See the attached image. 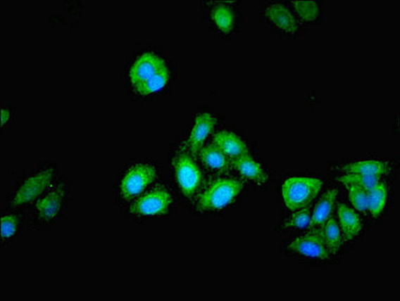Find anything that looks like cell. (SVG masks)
Segmentation results:
<instances>
[{"instance_id":"1","label":"cell","mask_w":400,"mask_h":301,"mask_svg":"<svg viewBox=\"0 0 400 301\" xmlns=\"http://www.w3.org/2000/svg\"><path fill=\"white\" fill-rule=\"evenodd\" d=\"M323 187L319 179L294 177L285 181L282 191L285 205L289 210L296 211L309 206Z\"/></svg>"},{"instance_id":"2","label":"cell","mask_w":400,"mask_h":301,"mask_svg":"<svg viewBox=\"0 0 400 301\" xmlns=\"http://www.w3.org/2000/svg\"><path fill=\"white\" fill-rule=\"evenodd\" d=\"M244 184L232 179H218L199 195L197 207L200 210H218L232 203L242 192Z\"/></svg>"},{"instance_id":"3","label":"cell","mask_w":400,"mask_h":301,"mask_svg":"<svg viewBox=\"0 0 400 301\" xmlns=\"http://www.w3.org/2000/svg\"><path fill=\"white\" fill-rule=\"evenodd\" d=\"M156 169L151 165L134 164L125 174L121 184V196L125 200L133 198L144 191L156 178Z\"/></svg>"},{"instance_id":"4","label":"cell","mask_w":400,"mask_h":301,"mask_svg":"<svg viewBox=\"0 0 400 301\" xmlns=\"http://www.w3.org/2000/svg\"><path fill=\"white\" fill-rule=\"evenodd\" d=\"M54 174L55 172L53 169H46L27 178L11 199V207L15 208V207L25 205L41 197L51 185Z\"/></svg>"},{"instance_id":"5","label":"cell","mask_w":400,"mask_h":301,"mask_svg":"<svg viewBox=\"0 0 400 301\" xmlns=\"http://www.w3.org/2000/svg\"><path fill=\"white\" fill-rule=\"evenodd\" d=\"M173 167L178 185L183 195L188 198L194 197L199 189L202 181L201 171L199 170L197 164L192 157L187 154H181L174 158Z\"/></svg>"},{"instance_id":"6","label":"cell","mask_w":400,"mask_h":301,"mask_svg":"<svg viewBox=\"0 0 400 301\" xmlns=\"http://www.w3.org/2000/svg\"><path fill=\"white\" fill-rule=\"evenodd\" d=\"M173 204L170 192L163 187H157L136 200L130 207L134 215L151 216L165 213Z\"/></svg>"},{"instance_id":"7","label":"cell","mask_w":400,"mask_h":301,"mask_svg":"<svg viewBox=\"0 0 400 301\" xmlns=\"http://www.w3.org/2000/svg\"><path fill=\"white\" fill-rule=\"evenodd\" d=\"M168 69L166 63L156 53H145L139 56L132 65L130 79L134 89L150 81L160 72Z\"/></svg>"},{"instance_id":"8","label":"cell","mask_w":400,"mask_h":301,"mask_svg":"<svg viewBox=\"0 0 400 301\" xmlns=\"http://www.w3.org/2000/svg\"><path fill=\"white\" fill-rule=\"evenodd\" d=\"M289 249L301 255L320 260H328L331 254L317 230L294 240L289 245Z\"/></svg>"},{"instance_id":"9","label":"cell","mask_w":400,"mask_h":301,"mask_svg":"<svg viewBox=\"0 0 400 301\" xmlns=\"http://www.w3.org/2000/svg\"><path fill=\"white\" fill-rule=\"evenodd\" d=\"M63 199L65 186L58 184L51 187L35 204V211L39 219L49 221L56 218L62 209Z\"/></svg>"},{"instance_id":"10","label":"cell","mask_w":400,"mask_h":301,"mask_svg":"<svg viewBox=\"0 0 400 301\" xmlns=\"http://www.w3.org/2000/svg\"><path fill=\"white\" fill-rule=\"evenodd\" d=\"M216 124V119L211 114L199 115L195 119V124L187 142H185V148L192 155H196L201 150L202 146L206 142L207 137L211 135L213 131L214 126Z\"/></svg>"},{"instance_id":"11","label":"cell","mask_w":400,"mask_h":301,"mask_svg":"<svg viewBox=\"0 0 400 301\" xmlns=\"http://www.w3.org/2000/svg\"><path fill=\"white\" fill-rule=\"evenodd\" d=\"M265 16L270 23L287 34H296L298 32V23L295 14L288 6L282 4H273L265 9Z\"/></svg>"},{"instance_id":"12","label":"cell","mask_w":400,"mask_h":301,"mask_svg":"<svg viewBox=\"0 0 400 301\" xmlns=\"http://www.w3.org/2000/svg\"><path fill=\"white\" fill-rule=\"evenodd\" d=\"M214 145L227 156L237 158L249 154L244 141L232 132H218L214 136Z\"/></svg>"},{"instance_id":"13","label":"cell","mask_w":400,"mask_h":301,"mask_svg":"<svg viewBox=\"0 0 400 301\" xmlns=\"http://www.w3.org/2000/svg\"><path fill=\"white\" fill-rule=\"evenodd\" d=\"M232 165L235 170L241 174L242 177L258 183V184H263V183L268 181V175L263 171V167L260 164L256 163L255 160H253V158L249 156V154L234 158Z\"/></svg>"},{"instance_id":"14","label":"cell","mask_w":400,"mask_h":301,"mask_svg":"<svg viewBox=\"0 0 400 301\" xmlns=\"http://www.w3.org/2000/svg\"><path fill=\"white\" fill-rule=\"evenodd\" d=\"M338 217L345 241H351L355 237L358 236L362 230V223L359 216L352 209L343 204H339Z\"/></svg>"},{"instance_id":"15","label":"cell","mask_w":400,"mask_h":301,"mask_svg":"<svg viewBox=\"0 0 400 301\" xmlns=\"http://www.w3.org/2000/svg\"><path fill=\"white\" fill-rule=\"evenodd\" d=\"M336 198H337L336 190H331L322 196L315 207L313 215L311 216L309 223L311 228L322 227L327 221L330 219Z\"/></svg>"},{"instance_id":"16","label":"cell","mask_w":400,"mask_h":301,"mask_svg":"<svg viewBox=\"0 0 400 301\" xmlns=\"http://www.w3.org/2000/svg\"><path fill=\"white\" fill-rule=\"evenodd\" d=\"M342 170L348 174L359 175L382 176L392 170V166L385 162L369 160V161L356 162L342 166Z\"/></svg>"},{"instance_id":"17","label":"cell","mask_w":400,"mask_h":301,"mask_svg":"<svg viewBox=\"0 0 400 301\" xmlns=\"http://www.w3.org/2000/svg\"><path fill=\"white\" fill-rule=\"evenodd\" d=\"M199 154L202 164L211 170L225 172L230 169V164L227 155L223 154L215 145L201 148Z\"/></svg>"},{"instance_id":"18","label":"cell","mask_w":400,"mask_h":301,"mask_svg":"<svg viewBox=\"0 0 400 301\" xmlns=\"http://www.w3.org/2000/svg\"><path fill=\"white\" fill-rule=\"evenodd\" d=\"M317 232L323 239L325 245L330 251V253H337L339 249H340L341 243H342V240H341L340 229H339L335 219L330 218L322 226L321 229L317 230Z\"/></svg>"},{"instance_id":"19","label":"cell","mask_w":400,"mask_h":301,"mask_svg":"<svg viewBox=\"0 0 400 301\" xmlns=\"http://www.w3.org/2000/svg\"><path fill=\"white\" fill-rule=\"evenodd\" d=\"M387 200V188L383 183H378L368 190V210L374 217H378L385 209Z\"/></svg>"},{"instance_id":"20","label":"cell","mask_w":400,"mask_h":301,"mask_svg":"<svg viewBox=\"0 0 400 301\" xmlns=\"http://www.w3.org/2000/svg\"><path fill=\"white\" fill-rule=\"evenodd\" d=\"M214 23L218 25L221 32H230L234 30L235 15L234 11L227 6L214 7L211 13Z\"/></svg>"},{"instance_id":"21","label":"cell","mask_w":400,"mask_h":301,"mask_svg":"<svg viewBox=\"0 0 400 301\" xmlns=\"http://www.w3.org/2000/svg\"><path fill=\"white\" fill-rule=\"evenodd\" d=\"M342 184L355 185L363 188V189L370 190L374 186L380 182V176L359 175V174H348V175L341 176L338 178Z\"/></svg>"},{"instance_id":"22","label":"cell","mask_w":400,"mask_h":301,"mask_svg":"<svg viewBox=\"0 0 400 301\" xmlns=\"http://www.w3.org/2000/svg\"><path fill=\"white\" fill-rule=\"evenodd\" d=\"M353 206L361 212L368 210V191L355 185H346Z\"/></svg>"},{"instance_id":"23","label":"cell","mask_w":400,"mask_h":301,"mask_svg":"<svg viewBox=\"0 0 400 301\" xmlns=\"http://www.w3.org/2000/svg\"><path fill=\"white\" fill-rule=\"evenodd\" d=\"M292 6L303 20L313 21L319 15V6L316 1H293Z\"/></svg>"},{"instance_id":"24","label":"cell","mask_w":400,"mask_h":301,"mask_svg":"<svg viewBox=\"0 0 400 301\" xmlns=\"http://www.w3.org/2000/svg\"><path fill=\"white\" fill-rule=\"evenodd\" d=\"M311 220V211L309 206L296 210L292 214L290 219L287 221L285 227L305 228L309 226Z\"/></svg>"},{"instance_id":"25","label":"cell","mask_w":400,"mask_h":301,"mask_svg":"<svg viewBox=\"0 0 400 301\" xmlns=\"http://www.w3.org/2000/svg\"><path fill=\"white\" fill-rule=\"evenodd\" d=\"M18 219L13 215H4L1 218V238L7 239L13 236L18 230Z\"/></svg>"},{"instance_id":"26","label":"cell","mask_w":400,"mask_h":301,"mask_svg":"<svg viewBox=\"0 0 400 301\" xmlns=\"http://www.w3.org/2000/svg\"><path fill=\"white\" fill-rule=\"evenodd\" d=\"M9 117H11V114H9L8 110L2 108L1 109V126H4L6 122L8 121Z\"/></svg>"}]
</instances>
